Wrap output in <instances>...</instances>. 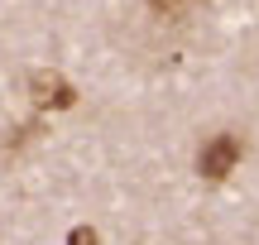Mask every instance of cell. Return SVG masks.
<instances>
[{
  "label": "cell",
  "mask_w": 259,
  "mask_h": 245,
  "mask_svg": "<svg viewBox=\"0 0 259 245\" xmlns=\"http://www.w3.org/2000/svg\"><path fill=\"white\" fill-rule=\"evenodd\" d=\"M235 164H240V135H216V140L202 149L197 169H202L206 178H226V173H231Z\"/></svg>",
  "instance_id": "1"
},
{
  "label": "cell",
  "mask_w": 259,
  "mask_h": 245,
  "mask_svg": "<svg viewBox=\"0 0 259 245\" xmlns=\"http://www.w3.org/2000/svg\"><path fill=\"white\" fill-rule=\"evenodd\" d=\"M29 87H34V96L44 106H72V87H67L63 77H53V72H34Z\"/></svg>",
  "instance_id": "2"
},
{
  "label": "cell",
  "mask_w": 259,
  "mask_h": 245,
  "mask_svg": "<svg viewBox=\"0 0 259 245\" xmlns=\"http://www.w3.org/2000/svg\"><path fill=\"white\" fill-rule=\"evenodd\" d=\"M197 0H154V10H163V15H187Z\"/></svg>",
  "instance_id": "3"
}]
</instances>
